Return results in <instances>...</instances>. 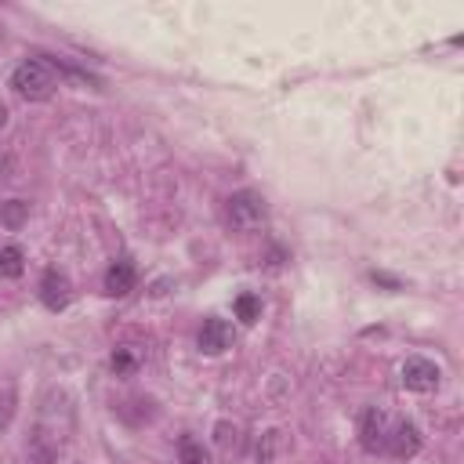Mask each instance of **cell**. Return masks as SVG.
I'll use <instances>...</instances> for the list:
<instances>
[{
  "label": "cell",
  "mask_w": 464,
  "mask_h": 464,
  "mask_svg": "<svg viewBox=\"0 0 464 464\" xmlns=\"http://www.w3.org/2000/svg\"><path fill=\"white\" fill-rule=\"evenodd\" d=\"M4 120H7V109H4V105H0V127H4Z\"/></svg>",
  "instance_id": "9a60e30c"
},
{
  "label": "cell",
  "mask_w": 464,
  "mask_h": 464,
  "mask_svg": "<svg viewBox=\"0 0 464 464\" xmlns=\"http://www.w3.org/2000/svg\"><path fill=\"white\" fill-rule=\"evenodd\" d=\"M22 268H25V254H22V246H18V243L0 246V279H18Z\"/></svg>",
  "instance_id": "9c48e42d"
},
{
  "label": "cell",
  "mask_w": 464,
  "mask_h": 464,
  "mask_svg": "<svg viewBox=\"0 0 464 464\" xmlns=\"http://www.w3.org/2000/svg\"><path fill=\"white\" fill-rule=\"evenodd\" d=\"M11 413H14V392L4 388V392H0V428L11 420Z\"/></svg>",
  "instance_id": "4fadbf2b"
},
{
  "label": "cell",
  "mask_w": 464,
  "mask_h": 464,
  "mask_svg": "<svg viewBox=\"0 0 464 464\" xmlns=\"http://www.w3.org/2000/svg\"><path fill=\"white\" fill-rule=\"evenodd\" d=\"M178 457H181V464H210L203 442L192 439V435H181V439H178Z\"/></svg>",
  "instance_id": "8fae6325"
},
{
  "label": "cell",
  "mask_w": 464,
  "mask_h": 464,
  "mask_svg": "<svg viewBox=\"0 0 464 464\" xmlns=\"http://www.w3.org/2000/svg\"><path fill=\"white\" fill-rule=\"evenodd\" d=\"M130 366H134V359H130V352H123V348H120V352L112 355V370H116V373H127Z\"/></svg>",
  "instance_id": "5bb4252c"
},
{
  "label": "cell",
  "mask_w": 464,
  "mask_h": 464,
  "mask_svg": "<svg viewBox=\"0 0 464 464\" xmlns=\"http://www.w3.org/2000/svg\"><path fill=\"white\" fill-rule=\"evenodd\" d=\"M228 221L236 225V228H254V225H261L265 221V199L257 196V192H250V188H243V192H232L228 196Z\"/></svg>",
  "instance_id": "3957f363"
},
{
  "label": "cell",
  "mask_w": 464,
  "mask_h": 464,
  "mask_svg": "<svg viewBox=\"0 0 464 464\" xmlns=\"http://www.w3.org/2000/svg\"><path fill=\"white\" fill-rule=\"evenodd\" d=\"M236 315H239L243 323H257V315H261V301H257L254 294H239V297H236Z\"/></svg>",
  "instance_id": "7c38bea8"
},
{
  "label": "cell",
  "mask_w": 464,
  "mask_h": 464,
  "mask_svg": "<svg viewBox=\"0 0 464 464\" xmlns=\"http://www.w3.org/2000/svg\"><path fill=\"white\" fill-rule=\"evenodd\" d=\"M25 218H29V203H25V199H7V203H0V221H4L7 228H22Z\"/></svg>",
  "instance_id": "30bf717a"
},
{
  "label": "cell",
  "mask_w": 464,
  "mask_h": 464,
  "mask_svg": "<svg viewBox=\"0 0 464 464\" xmlns=\"http://www.w3.org/2000/svg\"><path fill=\"white\" fill-rule=\"evenodd\" d=\"M199 348L207 355H221L225 348H232V326L225 319H207L199 330Z\"/></svg>",
  "instance_id": "8992f818"
},
{
  "label": "cell",
  "mask_w": 464,
  "mask_h": 464,
  "mask_svg": "<svg viewBox=\"0 0 464 464\" xmlns=\"http://www.w3.org/2000/svg\"><path fill=\"white\" fill-rule=\"evenodd\" d=\"M102 286H105L109 297H123V294H130V290H134V265H130V261H116V265H109Z\"/></svg>",
  "instance_id": "ba28073f"
},
{
  "label": "cell",
  "mask_w": 464,
  "mask_h": 464,
  "mask_svg": "<svg viewBox=\"0 0 464 464\" xmlns=\"http://www.w3.org/2000/svg\"><path fill=\"white\" fill-rule=\"evenodd\" d=\"M420 450V431H417V424L413 420H406V417H388V431H384V450L381 453H388V457H413Z\"/></svg>",
  "instance_id": "7a4b0ae2"
},
{
  "label": "cell",
  "mask_w": 464,
  "mask_h": 464,
  "mask_svg": "<svg viewBox=\"0 0 464 464\" xmlns=\"http://www.w3.org/2000/svg\"><path fill=\"white\" fill-rule=\"evenodd\" d=\"M11 87H14V94L25 98V102H47V98L54 94V87H58V76H54V69L44 62V54H36V58H25L22 65H14Z\"/></svg>",
  "instance_id": "6da1fadb"
},
{
  "label": "cell",
  "mask_w": 464,
  "mask_h": 464,
  "mask_svg": "<svg viewBox=\"0 0 464 464\" xmlns=\"http://www.w3.org/2000/svg\"><path fill=\"white\" fill-rule=\"evenodd\" d=\"M384 431H388V417H384L381 410H366V417H362V428H359L362 450H370V453H381V450H384Z\"/></svg>",
  "instance_id": "52a82bcc"
},
{
  "label": "cell",
  "mask_w": 464,
  "mask_h": 464,
  "mask_svg": "<svg viewBox=\"0 0 464 464\" xmlns=\"http://www.w3.org/2000/svg\"><path fill=\"white\" fill-rule=\"evenodd\" d=\"M72 297V286H69V276L58 272V268H47L44 279H40V301L51 308V312H62Z\"/></svg>",
  "instance_id": "5b68a950"
},
{
  "label": "cell",
  "mask_w": 464,
  "mask_h": 464,
  "mask_svg": "<svg viewBox=\"0 0 464 464\" xmlns=\"http://www.w3.org/2000/svg\"><path fill=\"white\" fill-rule=\"evenodd\" d=\"M439 366L431 362V359H420V355H413V359H406L402 362V384L410 388V392H435L439 388Z\"/></svg>",
  "instance_id": "277c9868"
}]
</instances>
